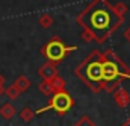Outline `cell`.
Segmentation results:
<instances>
[{
	"label": "cell",
	"instance_id": "1",
	"mask_svg": "<svg viewBox=\"0 0 130 126\" xmlns=\"http://www.w3.org/2000/svg\"><path fill=\"white\" fill-rule=\"evenodd\" d=\"M113 17L115 14L112 12V9L106 5V2L101 0L86 9V12L80 18V23L88 31L92 32L98 38V41H101V38H104V35L112 29L110 26Z\"/></svg>",
	"mask_w": 130,
	"mask_h": 126
},
{
	"label": "cell",
	"instance_id": "2",
	"mask_svg": "<svg viewBox=\"0 0 130 126\" xmlns=\"http://www.w3.org/2000/svg\"><path fill=\"white\" fill-rule=\"evenodd\" d=\"M97 58H98V53H94L86 62L83 64V67L79 70L83 74L85 81L88 84H91L95 91L100 88V84L103 82V62H100Z\"/></svg>",
	"mask_w": 130,
	"mask_h": 126
},
{
	"label": "cell",
	"instance_id": "3",
	"mask_svg": "<svg viewBox=\"0 0 130 126\" xmlns=\"http://www.w3.org/2000/svg\"><path fill=\"white\" fill-rule=\"evenodd\" d=\"M71 106H73V99L67 94L65 91H58L56 94L53 96L52 102H50V103H48L45 108H42V109H38L36 112L39 114V112H44V111H47V109H55L56 112H59V114H64V112H67V111H68Z\"/></svg>",
	"mask_w": 130,
	"mask_h": 126
},
{
	"label": "cell",
	"instance_id": "4",
	"mask_svg": "<svg viewBox=\"0 0 130 126\" xmlns=\"http://www.w3.org/2000/svg\"><path fill=\"white\" fill-rule=\"evenodd\" d=\"M73 50H76V47H67V46H64L61 41L55 40V41H50V43L44 47V55H45L50 61L59 62V61H62V58H64L68 52H73Z\"/></svg>",
	"mask_w": 130,
	"mask_h": 126
},
{
	"label": "cell",
	"instance_id": "5",
	"mask_svg": "<svg viewBox=\"0 0 130 126\" xmlns=\"http://www.w3.org/2000/svg\"><path fill=\"white\" fill-rule=\"evenodd\" d=\"M115 78H130L129 73H123L120 70V64L113 61L103 62V81H113Z\"/></svg>",
	"mask_w": 130,
	"mask_h": 126
},
{
	"label": "cell",
	"instance_id": "6",
	"mask_svg": "<svg viewBox=\"0 0 130 126\" xmlns=\"http://www.w3.org/2000/svg\"><path fill=\"white\" fill-rule=\"evenodd\" d=\"M39 74L44 78V81H53L55 78H58V70L53 64L47 62L39 68Z\"/></svg>",
	"mask_w": 130,
	"mask_h": 126
},
{
	"label": "cell",
	"instance_id": "7",
	"mask_svg": "<svg viewBox=\"0 0 130 126\" xmlns=\"http://www.w3.org/2000/svg\"><path fill=\"white\" fill-rule=\"evenodd\" d=\"M39 91L44 94H52L55 91V87L52 84V81H44L42 84H39Z\"/></svg>",
	"mask_w": 130,
	"mask_h": 126
},
{
	"label": "cell",
	"instance_id": "8",
	"mask_svg": "<svg viewBox=\"0 0 130 126\" xmlns=\"http://www.w3.org/2000/svg\"><path fill=\"white\" fill-rule=\"evenodd\" d=\"M14 112H15V109H14L9 103H6V105L2 106V109H0V114H2L5 119H11V117L14 116Z\"/></svg>",
	"mask_w": 130,
	"mask_h": 126
},
{
	"label": "cell",
	"instance_id": "9",
	"mask_svg": "<svg viewBox=\"0 0 130 126\" xmlns=\"http://www.w3.org/2000/svg\"><path fill=\"white\" fill-rule=\"evenodd\" d=\"M29 85H30V82H29V81H27V79H26L24 76H20V78H18V79L15 81V87H17V88H18L20 91L26 90V88H27Z\"/></svg>",
	"mask_w": 130,
	"mask_h": 126
},
{
	"label": "cell",
	"instance_id": "10",
	"mask_svg": "<svg viewBox=\"0 0 130 126\" xmlns=\"http://www.w3.org/2000/svg\"><path fill=\"white\" fill-rule=\"evenodd\" d=\"M39 23H41L42 26H45V28H47V26L52 23V18H50V17H47V15H44V17H41V18H39Z\"/></svg>",
	"mask_w": 130,
	"mask_h": 126
},
{
	"label": "cell",
	"instance_id": "11",
	"mask_svg": "<svg viewBox=\"0 0 130 126\" xmlns=\"http://www.w3.org/2000/svg\"><path fill=\"white\" fill-rule=\"evenodd\" d=\"M76 126H95V125H94L91 120H88V119H82V120H80Z\"/></svg>",
	"mask_w": 130,
	"mask_h": 126
},
{
	"label": "cell",
	"instance_id": "12",
	"mask_svg": "<svg viewBox=\"0 0 130 126\" xmlns=\"http://www.w3.org/2000/svg\"><path fill=\"white\" fill-rule=\"evenodd\" d=\"M126 38H129V40H130V29L126 32Z\"/></svg>",
	"mask_w": 130,
	"mask_h": 126
},
{
	"label": "cell",
	"instance_id": "13",
	"mask_svg": "<svg viewBox=\"0 0 130 126\" xmlns=\"http://www.w3.org/2000/svg\"><path fill=\"white\" fill-rule=\"evenodd\" d=\"M124 126H130V120H129V122H127V123H126Z\"/></svg>",
	"mask_w": 130,
	"mask_h": 126
}]
</instances>
